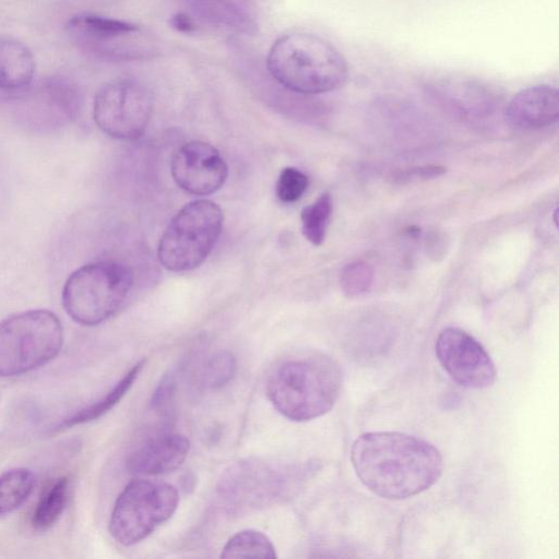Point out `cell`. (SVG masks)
<instances>
[{
  "label": "cell",
  "instance_id": "1",
  "mask_svg": "<svg viewBox=\"0 0 559 559\" xmlns=\"http://www.w3.org/2000/svg\"><path fill=\"white\" fill-rule=\"evenodd\" d=\"M350 462L361 484L389 500L429 489L443 471L441 453L433 444L397 431L360 435L352 445Z\"/></svg>",
  "mask_w": 559,
  "mask_h": 559
},
{
  "label": "cell",
  "instance_id": "2",
  "mask_svg": "<svg viewBox=\"0 0 559 559\" xmlns=\"http://www.w3.org/2000/svg\"><path fill=\"white\" fill-rule=\"evenodd\" d=\"M343 386L340 365L324 354H302L281 362L270 374L266 395L273 407L293 421L323 416Z\"/></svg>",
  "mask_w": 559,
  "mask_h": 559
},
{
  "label": "cell",
  "instance_id": "3",
  "mask_svg": "<svg viewBox=\"0 0 559 559\" xmlns=\"http://www.w3.org/2000/svg\"><path fill=\"white\" fill-rule=\"evenodd\" d=\"M266 68L283 88L305 96L335 91L348 79V66L338 49L304 31L280 36L267 52Z\"/></svg>",
  "mask_w": 559,
  "mask_h": 559
},
{
  "label": "cell",
  "instance_id": "4",
  "mask_svg": "<svg viewBox=\"0 0 559 559\" xmlns=\"http://www.w3.org/2000/svg\"><path fill=\"white\" fill-rule=\"evenodd\" d=\"M310 464L241 460L222 475L216 500L228 515L247 514L290 499L311 472Z\"/></svg>",
  "mask_w": 559,
  "mask_h": 559
},
{
  "label": "cell",
  "instance_id": "5",
  "mask_svg": "<svg viewBox=\"0 0 559 559\" xmlns=\"http://www.w3.org/2000/svg\"><path fill=\"white\" fill-rule=\"evenodd\" d=\"M134 287V272L112 260L84 264L67 278L61 294L67 314L85 326L100 324L120 312Z\"/></svg>",
  "mask_w": 559,
  "mask_h": 559
},
{
  "label": "cell",
  "instance_id": "6",
  "mask_svg": "<svg viewBox=\"0 0 559 559\" xmlns=\"http://www.w3.org/2000/svg\"><path fill=\"white\" fill-rule=\"evenodd\" d=\"M63 329L46 309H33L0 321V377H15L43 367L61 350Z\"/></svg>",
  "mask_w": 559,
  "mask_h": 559
},
{
  "label": "cell",
  "instance_id": "7",
  "mask_svg": "<svg viewBox=\"0 0 559 559\" xmlns=\"http://www.w3.org/2000/svg\"><path fill=\"white\" fill-rule=\"evenodd\" d=\"M222 209L206 199L186 204L164 230L159 263L168 271L185 272L200 266L214 249L223 229Z\"/></svg>",
  "mask_w": 559,
  "mask_h": 559
},
{
  "label": "cell",
  "instance_id": "8",
  "mask_svg": "<svg viewBox=\"0 0 559 559\" xmlns=\"http://www.w3.org/2000/svg\"><path fill=\"white\" fill-rule=\"evenodd\" d=\"M179 493L175 486L150 479L130 481L114 504L109 532L122 546H132L151 535L176 512Z\"/></svg>",
  "mask_w": 559,
  "mask_h": 559
},
{
  "label": "cell",
  "instance_id": "9",
  "mask_svg": "<svg viewBox=\"0 0 559 559\" xmlns=\"http://www.w3.org/2000/svg\"><path fill=\"white\" fill-rule=\"evenodd\" d=\"M152 112V93L134 79L111 80L94 96V121L99 130L116 140L133 141L142 136Z\"/></svg>",
  "mask_w": 559,
  "mask_h": 559
},
{
  "label": "cell",
  "instance_id": "10",
  "mask_svg": "<svg viewBox=\"0 0 559 559\" xmlns=\"http://www.w3.org/2000/svg\"><path fill=\"white\" fill-rule=\"evenodd\" d=\"M66 31L81 50L104 59L133 60L153 51L142 27L124 20L80 13L68 20Z\"/></svg>",
  "mask_w": 559,
  "mask_h": 559
},
{
  "label": "cell",
  "instance_id": "11",
  "mask_svg": "<svg viewBox=\"0 0 559 559\" xmlns=\"http://www.w3.org/2000/svg\"><path fill=\"white\" fill-rule=\"evenodd\" d=\"M435 349L442 368L460 385L485 389L495 382L497 370L491 357L467 332L453 326L443 329Z\"/></svg>",
  "mask_w": 559,
  "mask_h": 559
},
{
  "label": "cell",
  "instance_id": "12",
  "mask_svg": "<svg viewBox=\"0 0 559 559\" xmlns=\"http://www.w3.org/2000/svg\"><path fill=\"white\" fill-rule=\"evenodd\" d=\"M81 103V93L74 82L63 76H51L23 95L17 112L32 127L53 129L75 119Z\"/></svg>",
  "mask_w": 559,
  "mask_h": 559
},
{
  "label": "cell",
  "instance_id": "13",
  "mask_svg": "<svg viewBox=\"0 0 559 559\" xmlns=\"http://www.w3.org/2000/svg\"><path fill=\"white\" fill-rule=\"evenodd\" d=\"M170 173L179 188L190 194L204 197L224 186L228 167L216 147L203 141H190L174 151Z\"/></svg>",
  "mask_w": 559,
  "mask_h": 559
},
{
  "label": "cell",
  "instance_id": "14",
  "mask_svg": "<svg viewBox=\"0 0 559 559\" xmlns=\"http://www.w3.org/2000/svg\"><path fill=\"white\" fill-rule=\"evenodd\" d=\"M504 119L520 130H538L557 122L559 93L549 84H535L519 91L506 105Z\"/></svg>",
  "mask_w": 559,
  "mask_h": 559
},
{
  "label": "cell",
  "instance_id": "15",
  "mask_svg": "<svg viewBox=\"0 0 559 559\" xmlns=\"http://www.w3.org/2000/svg\"><path fill=\"white\" fill-rule=\"evenodd\" d=\"M189 450L190 442L183 435L165 432L134 450L127 460V468L134 475L169 473L186 461Z\"/></svg>",
  "mask_w": 559,
  "mask_h": 559
},
{
  "label": "cell",
  "instance_id": "16",
  "mask_svg": "<svg viewBox=\"0 0 559 559\" xmlns=\"http://www.w3.org/2000/svg\"><path fill=\"white\" fill-rule=\"evenodd\" d=\"M438 100L461 112L485 114L493 109L497 94L487 83L472 78L442 76L426 83Z\"/></svg>",
  "mask_w": 559,
  "mask_h": 559
},
{
  "label": "cell",
  "instance_id": "17",
  "mask_svg": "<svg viewBox=\"0 0 559 559\" xmlns=\"http://www.w3.org/2000/svg\"><path fill=\"white\" fill-rule=\"evenodd\" d=\"M35 58L22 41L0 36V90L16 91L28 87L34 79Z\"/></svg>",
  "mask_w": 559,
  "mask_h": 559
},
{
  "label": "cell",
  "instance_id": "18",
  "mask_svg": "<svg viewBox=\"0 0 559 559\" xmlns=\"http://www.w3.org/2000/svg\"><path fill=\"white\" fill-rule=\"evenodd\" d=\"M144 365V360L136 362L108 392H106L96 401L85 405L84 407L74 412L72 415L64 418L56 426V430L60 431L76 425L90 423L105 415L112 407H115L131 389L134 381L143 370Z\"/></svg>",
  "mask_w": 559,
  "mask_h": 559
},
{
  "label": "cell",
  "instance_id": "19",
  "mask_svg": "<svg viewBox=\"0 0 559 559\" xmlns=\"http://www.w3.org/2000/svg\"><path fill=\"white\" fill-rule=\"evenodd\" d=\"M70 480L60 477L51 483L39 497L32 515V526L36 531L50 528L61 516L68 503Z\"/></svg>",
  "mask_w": 559,
  "mask_h": 559
},
{
  "label": "cell",
  "instance_id": "20",
  "mask_svg": "<svg viewBox=\"0 0 559 559\" xmlns=\"http://www.w3.org/2000/svg\"><path fill=\"white\" fill-rule=\"evenodd\" d=\"M36 484L33 471L10 468L0 474V515L19 509L31 496Z\"/></svg>",
  "mask_w": 559,
  "mask_h": 559
},
{
  "label": "cell",
  "instance_id": "21",
  "mask_svg": "<svg viewBox=\"0 0 559 559\" xmlns=\"http://www.w3.org/2000/svg\"><path fill=\"white\" fill-rule=\"evenodd\" d=\"M276 549L264 533L257 530H243L233 535L224 545L221 558H276Z\"/></svg>",
  "mask_w": 559,
  "mask_h": 559
},
{
  "label": "cell",
  "instance_id": "22",
  "mask_svg": "<svg viewBox=\"0 0 559 559\" xmlns=\"http://www.w3.org/2000/svg\"><path fill=\"white\" fill-rule=\"evenodd\" d=\"M332 214V198L322 193L313 203L301 211V231L314 246H320L325 238L328 225Z\"/></svg>",
  "mask_w": 559,
  "mask_h": 559
},
{
  "label": "cell",
  "instance_id": "23",
  "mask_svg": "<svg viewBox=\"0 0 559 559\" xmlns=\"http://www.w3.org/2000/svg\"><path fill=\"white\" fill-rule=\"evenodd\" d=\"M237 370V361L229 352H218L206 359L200 373L204 388L217 390L229 383Z\"/></svg>",
  "mask_w": 559,
  "mask_h": 559
},
{
  "label": "cell",
  "instance_id": "24",
  "mask_svg": "<svg viewBox=\"0 0 559 559\" xmlns=\"http://www.w3.org/2000/svg\"><path fill=\"white\" fill-rule=\"evenodd\" d=\"M372 281V269L365 262H352L345 265L340 278L343 292L349 297L367 293Z\"/></svg>",
  "mask_w": 559,
  "mask_h": 559
},
{
  "label": "cell",
  "instance_id": "25",
  "mask_svg": "<svg viewBox=\"0 0 559 559\" xmlns=\"http://www.w3.org/2000/svg\"><path fill=\"white\" fill-rule=\"evenodd\" d=\"M309 185L308 177L295 167H285L276 182V195L283 203L298 201Z\"/></svg>",
  "mask_w": 559,
  "mask_h": 559
},
{
  "label": "cell",
  "instance_id": "26",
  "mask_svg": "<svg viewBox=\"0 0 559 559\" xmlns=\"http://www.w3.org/2000/svg\"><path fill=\"white\" fill-rule=\"evenodd\" d=\"M177 390V374L175 371L165 373L157 383L150 402L154 412L170 416Z\"/></svg>",
  "mask_w": 559,
  "mask_h": 559
},
{
  "label": "cell",
  "instance_id": "27",
  "mask_svg": "<svg viewBox=\"0 0 559 559\" xmlns=\"http://www.w3.org/2000/svg\"><path fill=\"white\" fill-rule=\"evenodd\" d=\"M203 9H211L213 11L216 9V13L219 14V19L225 17L228 22H238L243 23L245 20L240 17L242 12L237 8V4L234 0H193Z\"/></svg>",
  "mask_w": 559,
  "mask_h": 559
},
{
  "label": "cell",
  "instance_id": "28",
  "mask_svg": "<svg viewBox=\"0 0 559 559\" xmlns=\"http://www.w3.org/2000/svg\"><path fill=\"white\" fill-rule=\"evenodd\" d=\"M447 171L442 166L428 165L400 171L394 176V181L399 183H407L418 180H427L439 177Z\"/></svg>",
  "mask_w": 559,
  "mask_h": 559
},
{
  "label": "cell",
  "instance_id": "29",
  "mask_svg": "<svg viewBox=\"0 0 559 559\" xmlns=\"http://www.w3.org/2000/svg\"><path fill=\"white\" fill-rule=\"evenodd\" d=\"M173 28L182 34H193L197 31L194 21L185 12H176L170 16Z\"/></svg>",
  "mask_w": 559,
  "mask_h": 559
}]
</instances>
